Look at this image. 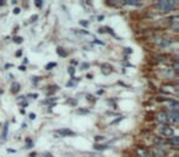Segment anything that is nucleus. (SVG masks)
Returning <instances> with one entry per match:
<instances>
[{"label":"nucleus","mask_w":179,"mask_h":157,"mask_svg":"<svg viewBox=\"0 0 179 157\" xmlns=\"http://www.w3.org/2000/svg\"><path fill=\"white\" fill-rule=\"evenodd\" d=\"M178 5V2H173V0H162L157 4V6L162 11H171Z\"/></svg>","instance_id":"f257e3e1"},{"label":"nucleus","mask_w":179,"mask_h":157,"mask_svg":"<svg viewBox=\"0 0 179 157\" xmlns=\"http://www.w3.org/2000/svg\"><path fill=\"white\" fill-rule=\"evenodd\" d=\"M151 153H152V156H154V157H164V156L167 155V150H166L163 146L157 145V146L152 147Z\"/></svg>","instance_id":"f03ea898"},{"label":"nucleus","mask_w":179,"mask_h":157,"mask_svg":"<svg viewBox=\"0 0 179 157\" xmlns=\"http://www.w3.org/2000/svg\"><path fill=\"white\" fill-rule=\"evenodd\" d=\"M157 121L160 123V124H163V125H166L169 120H168V114L166 113V112H160L158 114H157Z\"/></svg>","instance_id":"7ed1b4c3"},{"label":"nucleus","mask_w":179,"mask_h":157,"mask_svg":"<svg viewBox=\"0 0 179 157\" xmlns=\"http://www.w3.org/2000/svg\"><path fill=\"white\" fill-rule=\"evenodd\" d=\"M160 131H161V134L164 135V136H173V134H174L173 128H169V127H162Z\"/></svg>","instance_id":"20e7f679"},{"label":"nucleus","mask_w":179,"mask_h":157,"mask_svg":"<svg viewBox=\"0 0 179 157\" xmlns=\"http://www.w3.org/2000/svg\"><path fill=\"white\" fill-rule=\"evenodd\" d=\"M136 153L140 157H147L148 155H150V151H148L147 148H145V147H139V148H136Z\"/></svg>","instance_id":"39448f33"},{"label":"nucleus","mask_w":179,"mask_h":157,"mask_svg":"<svg viewBox=\"0 0 179 157\" xmlns=\"http://www.w3.org/2000/svg\"><path fill=\"white\" fill-rule=\"evenodd\" d=\"M168 120H172L173 123H175V124H177V123L179 121V113H178V112H173V111H172V112L169 113V115H168Z\"/></svg>","instance_id":"423d86ee"},{"label":"nucleus","mask_w":179,"mask_h":157,"mask_svg":"<svg viewBox=\"0 0 179 157\" xmlns=\"http://www.w3.org/2000/svg\"><path fill=\"white\" fill-rule=\"evenodd\" d=\"M169 144H171L174 148H177V147H178V144H179V136H172V138L169 139Z\"/></svg>","instance_id":"0eeeda50"},{"label":"nucleus","mask_w":179,"mask_h":157,"mask_svg":"<svg viewBox=\"0 0 179 157\" xmlns=\"http://www.w3.org/2000/svg\"><path fill=\"white\" fill-rule=\"evenodd\" d=\"M160 41H156V43L157 44H160L161 47H167V46H169L171 44V41H168V39H166V38H158Z\"/></svg>","instance_id":"6e6552de"},{"label":"nucleus","mask_w":179,"mask_h":157,"mask_svg":"<svg viewBox=\"0 0 179 157\" xmlns=\"http://www.w3.org/2000/svg\"><path fill=\"white\" fill-rule=\"evenodd\" d=\"M20 88H21V86H20L19 82H12V85H11V92L12 93H17L20 91Z\"/></svg>","instance_id":"1a4fd4ad"},{"label":"nucleus","mask_w":179,"mask_h":157,"mask_svg":"<svg viewBox=\"0 0 179 157\" xmlns=\"http://www.w3.org/2000/svg\"><path fill=\"white\" fill-rule=\"evenodd\" d=\"M58 133H59V134H60L62 136H68V135H74V133H73L71 130H66V129H64V130H59Z\"/></svg>","instance_id":"9d476101"},{"label":"nucleus","mask_w":179,"mask_h":157,"mask_svg":"<svg viewBox=\"0 0 179 157\" xmlns=\"http://www.w3.org/2000/svg\"><path fill=\"white\" fill-rule=\"evenodd\" d=\"M9 124L8 123H5V125H4V131H3V135H2V138L5 140L6 139V136H8V130H9Z\"/></svg>","instance_id":"9b49d317"},{"label":"nucleus","mask_w":179,"mask_h":157,"mask_svg":"<svg viewBox=\"0 0 179 157\" xmlns=\"http://www.w3.org/2000/svg\"><path fill=\"white\" fill-rule=\"evenodd\" d=\"M56 52H58V54H59V55H62V56H64V58H65V56H68V53H66L63 48H60V47L58 48V50H56Z\"/></svg>","instance_id":"f8f14e48"},{"label":"nucleus","mask_w":179,"mask_h":157,"mask_svg":"<svg viewBox=\"0 0 179 157\" xmlns=\"http://www.w3.org/2000/svg\"><path fill=\"white\" fill-rule=\"evenodd\" d=\"M127 5H135V6H141V3L139 2H125Z\"/></svg>","instance_id":"ddd939ff"},{"label":"nucleus","mask_w":179,"mask_h":157,"mask_svg":"<svg viewBox=\"0 0 179 157\" xmlns=\"http://www.w3.org/2000/svg\"><path fill=\"white\" fill-rule=\"evenodd\" d=\"M54 67H56V63H49V64H47L46 69H47V70H50V69L54 68Z\"/></svg>","instance_id":"4468645a"},{"label":"nucleus","mask_w":179,"mask_h":157,"mask_svg":"<svg viewBox=\"0 0 179 157\" xmlns=\"http://www.w3.org/2000/svg\"><path fill=\"white\" fill-rule=\"evenodd\" d=\"M95 147H96V150H106L107 148V146H103V145H96Z\"/></svg>","instance_id":"2eb2a0df"},{"label":"nucleus","mask_w":179,"mask_h":157,"mask_svg":"<svg viewBox=\"0 0 179 157\" xmlns=\"http://www.w3.org/2000/svg\"><path fill=\"white\" fill-rule=\"evenodd\" d=\"M22 41H23V39H22L21 37H15V38H14V42H15V43H21Z\"/></svg>","instance_id":"dca6fc26"},{"label":"nucleus","mask_w":179,"mask_h":157,"mask_svg":"<svg viewBox=\"0 0 179 157\" xmlns=\"http://www.w3.org/2000/svg\"><path fill=\"white\" fill-rule=\"evenodd\" d=\"M173 69H174L175 71H178V69H179V64H178V61H174V64H173Z\"/></svg>","instance_id":"f3484780"},{"label":"nucleus","mask_w":179,"mask_h":157,"mask_svg":"<svg viewBox=\"0 0 179 157\" xmlns=\"http://www.w3.org/2000/svg\"><path fill=\"white\" fill-rule=\"evenodd\" d=\"M82 70H85V69H87V68H90V64H87V63H86V64H82Z\"/></svg>","instance_id":"a211bd4d"},{"label":"nucleus","mask_w":179,"mask_h":157,"mask_svg":"<svg viewBox=\"0 0 179 157\" xmlns=\"http://www.w3.org/2000/svg\"><path fill=\"white\" fill-rule=\"evenodd\" d=\"M69 74H70V75H74V74H75V69H74V68H70V69H69Z\"/></svg>","instance_id":"6ab92c4d"},{"label":"nucleus","mask_w":179,"mask_h":157,"mask_svg":"<svg viewBox=\"0 0 179 157\" xmlns=\"http://www.w3.org/2000/svg\"><path fill=\"white\" fill-rule=\"evenodd\" d=\"M36 5H37L38 8H41V6L43 5V3H42V2H36Z\"/></svg>","instance_id":"aec40b11"},{"label":"nucleus","mask_w":179,"mask_h":157,"mask_svg":"<svg viewBox=\"0 0 179 157\" xmlns=\"http://www.w3.org/2000/svg\"><path fill=\"white\" fill-rule=\"evenodd\" d=\"M29 118H31V119H35V118H36V114H35V113H31V114H29Z\"/></svg>","instance_id":"412c9836"},{"label":"nucleus","mask_w":179,"mask_h":157,"mask_svg":"<svg viewBox=\"0 0 179 157\" xmlns=\"http://www.w3.org/2000/svg\"><path fill=\"white\" fill-rule=\"evenodd\" d=\"M80 25H82V26H87V22H85V21H80Z\"/></svg>","instance_id":"4be33fe9"},{"label":"nucleus","mask_w":179,"mask_h":157,"mask_svg":"<svg viewBox=\"0 0 179 157\" xmlns=\"http://www.w3.org/2000/svg\"><path fill=\"white\" fill-rule=\"evenodd\" d=\"M14 12H15V14H19V12H20V9H19V8H16V9L14 10Z\"/></svg>","instance_id":"5701e85b"},{"label":"nucleus","mask_w":179,"mask_h":157,"mask_svg":"<svg viewBox=\"0 0 179 157\" xmlns=\"http://www.w3.org/2000/svg\"><path fill=\"white\" fill-rule=\"evenodd\" d=\"M21 54H22V50H19V52H17V53H16V56H20V55H21Z\"/></svg>","instance_id":"b1692460"},{"label":"nucleus","mask_w":179,"mask_h":157,"mask_svg":"<svg viewBox=\"0 0 179 157\" xmlns=\"http://www.w3.org/2000/svg\"><path fill=\"white\" fill-rule=\"evenodd\" d=\"M36 19H37V15H35L33 17H31V20H32V21H36Z\"/></svg>","instance_id":"393cba45"},{"label":"nucleus","mask_w":179,"mask_h":157,"mask_svg":"<svg viewBox=\"0 0 179 157\" xmlns=\"http://www.w3.org/2000/svg\"><path fill=\"white\" fill-rule=\"evenodd\" d=\"M20 70H22V71H25V70H26V68H25V67H22V65H21V67H20Z\"/></svg>","instance_id":"a878e982"}]
</instances>
